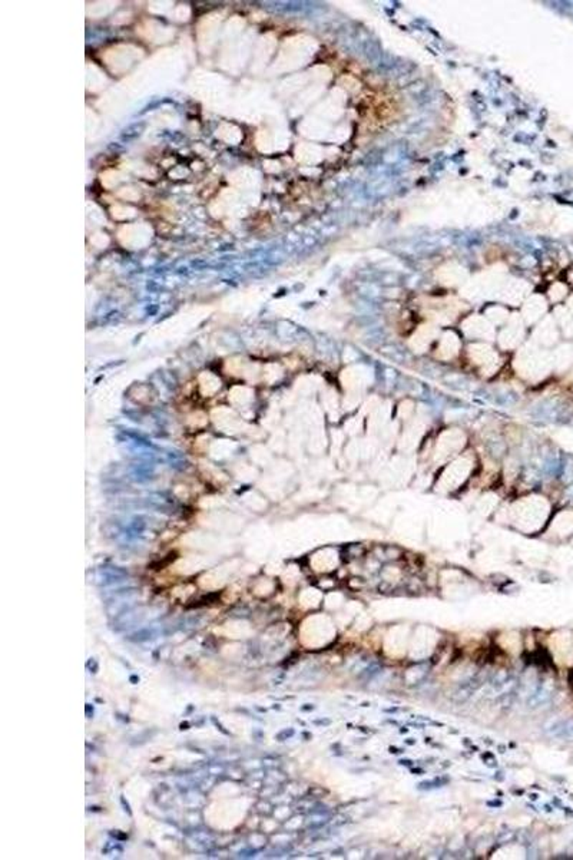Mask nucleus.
Instances as JSON below:
<instances>
[{
  "mask_svg": "<svg viewBox=\"0 0 573 860\" xmlns=\"http://www.w3.org/2000/svg\"><path fill=\"white\" fill-rule=\"evenodd\" d=\"M549 698H550V690H548L541 683H537L536 688L533 690V693L528 698V704H529V707L536 708V707H541L542 704H545Z\"/></svg>",
  "mask_w": 573,
  "mask_h": 860,
  "instance_id": "obj_1",
  "label": "nucleus"
}]
</instances>
